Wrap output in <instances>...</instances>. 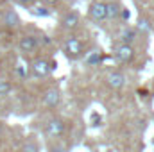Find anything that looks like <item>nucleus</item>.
Instances as JSON below:
<instances>
[{
	"instance_id": "nucleus-1",
	"label": "nucleus",
	"mask_w": 154,
	"mask_h": 152,
	"mask_svg": "<svg viewBox=\"0 0 154 152\" xmlns=\"http://www.w3.org/2000/svg\"><path fill=\"white\" fill-rule=\"evenodd\" d=\"M54 70H56V61H54V59L39 57V59H34V61L29 65V75L39 77V79L48 77Z\"/></svg>"
},
{
	"instance_id": "nucleus-22",
	"label": "nucleus",
	"mask_w": 154,
	"mask_h": 152,
	"mask_svg": "<svg viewBox=\"0 0 154 152\" xmlns=\"http://www.w3.org/2000/svg\"><path fill=\"white\" fill-rule=\"evenodd\" d=\"M18 4H22V5H29L31 2H34V0H16Z\"/></svg>"
},
{
	"instance_id": "nucleus-4",
	"label": "nucleus",
	"mask_w": 154,
	"mask_h": 152,
	"mask_svg": "<svg viewBox=\"0 0 154 152\" xmlns=\"http://www.w3.org/2000/svg\"><path fill=\"white\" fill-rule=\"evenodd\" d=\"M134 54H136V52H134V47H133V45L116 43L115 47H113V57H115L120 65H127V63H131L133 57H134Z\"/></svg>"
},
{
	"instance_id": "nucleus-19",
	"label": "nucleus",
	"mask_w": 154,
	"mask_h": 152,
	"mask_svg": "<svg viewBox=\"0 0 154 152\" xmlns=\"http://www.w3.org/2000/svg\"><path fill=\"white\" fill-rule=\"evenodd\" d=\"M90 122H91V125H95V127H99V125H100V122H102V118H100V114L93 113L91 116H90Z\"/></svg>"
},
{
	"instance_id": "nucleus-11",
	"label": "nucleus",
	"mask_w": 154,
	"mask_h": 152,
	"mask_svg": "<svg viewBox=\"0 0 154 152\" xmlns=\"http://www.w3.org/2000/svg\"><path fill=\"white\" fill-rule=\"evenodd\" d=\"M2 22H4V25L7 27V29H16V27H20V23H22V20H20V16L13 11V9H7L5 13H4V18H2Z\"/></svg>"
},
{
	"instance_id": "nucleus-7",
	"label": "nucleus",
	"mask_w": 154,
	"mask_h": 152,
	"mask_svg": "<svg viewBox=\"0 0 154 152\" xmlns=\"http://www.w3.org/2000/svg\"><path fill=\"white\" fill-rule=\"evenodd\" d=\"M79 13L77 11H68L61 20H59V27L61 29H65V31H74L77 29V25H79Z\"/></svg>"
},
{
	"instance_id": "nucleus-20",
	"label": "nucleus",
	"mask_w": 154,
	"mask_h": 152,
	"mask_svg": "<svg viewBox=\"0 0 154 152\" xmlns=\"http://www.w3.org/2000/svg\"><path fill=\"white\" fill-rule=\"evenodd\" d=\"M48 152H66V150H65V147H63V145H59V143H57V145H52Z\"/></svg>"
},
{
	"instance_id": "nucleus-3",
	"label": "nucleus",
	"mask_w": 154,
	"mask_h": 152,
	"mask_svg": "<svg viewBox=\"0 0 154 152\" xmlns=\"http://www.w3.org/2000/svg\"><path fill=\"white\" fill-rule=\"evenodd\" d=\"M63 50H65V56L68 59H79L84 54V43L77 38V36L72 34V36L65 38V41H63Z\"/></svg>"
},
{
	"instance_id": "nucleus-21",
	"label": "nucleus",
	"mask_w": 154,
	"mask_h": 152,
	"mask_svg": "<svg viewBox=\"0 0 154 152\" xmlns=\"http://www.w3.org/2000/svg\"><path fill=\"white\" fill-rule=\"evenodd\" d=\"M41 4H45V5H54L56 2H59V0H39Z\"/></svg>"
},
{
	"instance_id": "nucleus-9",
	"label": "nucleus",
	"mask_w": 154,
	"mask_h": 152,
	"mask_svg": "<svg viewBox=\"0 0 154 152\" xmlns=\"http://www.w3.org/2000/svg\"><path fill=\"white\" fill-rule=\"evenodd\" d=\"M59 100H61V93H59L57 88H50V90H47V91L43 93V104H45V108H48V109L56 108V106L59 104Z\"/></svg>"
},
{
	"instance_id": "nucleus-2",
	"label": "nucleus",
	"mask_w": 154,
	"mask_h": 152,
	"mask_svg": "<svg viewBox=\"0 0 154 152\" xmlns=\"http://www.w3.org/2000/svg\"><path fill=\"white\" fill-rule=\"evenodd\" d=\"M43 132H45V136L50 138V140H59V138H63L65 132H66V122H65L61 116H54V118H50V120L45 123Z\"/></svg>"
},
{
	"instance_id": "nucleus-16",
	"label": "nucleus",
	"mask_w": 154,
	"mask_h": 152,
	"mask_svg": "<svg viewBox=\"0 0 154 152\" xmlns=\"http://www.w3.org/2000/svg\"><path fill=\"white\" fill-rule=\"evenodd\" d=\"M108 4V20H116L120 18V9L122 5L118 2H106Z\"/></svg>"
},
{
	"instance_id": "nucleus-18",
	"label": "nucleus",
	"mask_w": 154,
	"mask_h": 152,
	"mask_svg": "<svg viewBox=\"0 0 154 152\" xmlns=\"http://www.w3.org/2000/svg\"><path fill=\"white\" fill-rule=\"evenodd\" d=\"M13 91V84L9 82V81H4V79H0V97H5V95H9Z\"/></svg>"
},
{
	"instance_id": "nucleus-6",
	"label": "nucleus",
	"mask_w": 154,
	"mask_h": 152,
	"mask_svg": "<svg viewBox=\"0 0 154 152\" xmlns=\"http://www.w3.org/2000/svg\"><path fill=\"white\" fill-rule=\"evenodd\" d=\"M38 48H39V38L34 36V34H25L18 41V50L23 52V54H31Z\"/></svg>"
},
{
	"instance_id": "nucleus-14",
	"label": "nucleus",
	"mask_w": 154,
	"mask_h": 152,
	"mask_svg": "<svg viewBox=\"0 0 154 152\" xmlns=\"http://www.w3.org/2000/svg\"><path fill=\"white\" fill-rule=\"evenodd\" d=\"M31 14H34V16H38V18H47V16L52 14V11L48 9V5L38 4V5H32V7H31Z\"/></svg>"
},
{
	"instance_id": "nucleus-5",
	"label": "nucleus",
	"mask_w": 154,
	"mask_h": 152,
	"mask_svg": "<svg viewBox=\"0 0 154 152\" xmlns=\"http://www.w3.org/2000/svg\"><path fill=\"white\" fill-rule=\"evenodd\" d=\"M88 16H90V20H93L95 23L106 22V20H108V4L102 2V0L93 2V4L88 7Z\"/></svg>"
},
{
	"instance_id": "nucleus-13",
	"label": "nucleus",
	"mask_w": 154,
	"mask_h": 152,
	"mask_svg": "<svg viewBox=\"0 0 154 152\" xmlns=\"http://www.w3.org/2000/svg\"><path fill=\"white\" fill-rule=\"evenodd\" d=\"M100 61H102V54H100L99 50H90V52H86L84 63H86L88 66H97Z\"/></svg>"
},
{
	"instance_id": "nucleus-15",
	"label": "nucleus",
	"mask_w": 154,
	"mask_h": 152,
	"mask_svg": "<svg viewBox=\"0 0 154 152\" xmlns=\"http://www.w3.org/2000/svg\"><path fill=\"white\" fill-rule=\"evenodd\" d=\"M14 74L20 77V79H27L29 77V65L23 59H18L16 65H14Z\"/></svg>"
},
{
	"instance_id": "nucleus-12",
	"label": "nucleus",
	"mask_w": 154,
	"mask_h": 152,
	"mask_svg": "<svg viewBox=\"0 0 154 152\" xmlns=\"http://www.w3.org/2000/svg\"><path fill=\"white\" fill-rule=\"evenodd\" d=\"M134 31L138 34H143V36H149L152 32V25H151V20L145 18V16H140L134 23Z\"/></svg>"
},
{
	"instance_id": "nucleus-10",
	"label": "nucleus",
	"mask_w": 154,
	"mask_h": 152,
	"mask_svg": "<svg viewBox=\"0 0 154 152\" xmlns=\"http://www.w3.org/2000/svg\"><path fill=\"white\" fill-rule=\"evenodd\" d=\"M118 43H124V45H133L136 38H138V32L134 31V27H124L120 32H118Z\"/></svg>"
},
{
	"instance_id": "nucleus-8",
	"label": "nucleus",
	"mask_w": 154,
	"mask_h": 152,
	"mask_svg": "<svg viewBox=\"0 0 154 152\" xmlns=\"http://www.w3.org/2000/svg\"><path fill=\"white\" fill-rule=\"evenodd\" d=\"M106 82H108V86L111 88V90H122L124 86H125V75L122 74V72H109L108 75H106Z\"/></svg>"
},
{
	"instance_id": "nucleus-17",
	"label": "nucleus",
	"mask_w": 154,
	"mask_h": 152,
	"mask_svg": "<svg viewBox=\"0 0 154 152\" xmlns=\"http://www.w3.org/2000/svg\"><path fill=\"white\" fill-rule=\"evenodd\" d=\"M22 152H39V147H38V141L36 140H27L22 147Z\"/></svg>"
}]
</instances>
